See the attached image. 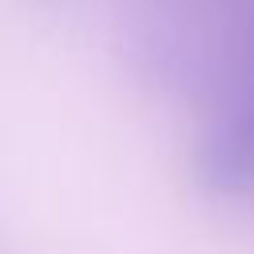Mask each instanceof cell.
Segmentation results:
<instances>
[{"label": "cell", "mask_w": 254, "mask_h": 254, "mask_svg": "<svg viewBox=\"0 0 254 254\" xmlns=\"http://www.w3.org/2000/svg\"><path fill=\"white\" fill-rule=\"evenodd\" d=\"M198 179L214 194H254V83L234 91V99L206 123L198 139Z\"/></svg>", "instance_id": "1"}]
</instances>
